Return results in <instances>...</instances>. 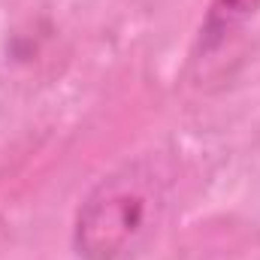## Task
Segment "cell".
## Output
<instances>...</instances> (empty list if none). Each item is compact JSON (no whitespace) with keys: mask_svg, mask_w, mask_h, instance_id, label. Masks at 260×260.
<instances>
[{"mask_svg":"<svg viewBox=\"0 0 260 260\" xmlns=\"http://www.w3.org/2000/svg\"><path fill=\"white\" fill-rule=\"evenodd\" d=\"M167 212V176L154 157H133L106 173L76 209L79 260H136Z\"/></svg>","mask_w":260,"mask_h":260,"instance_id":"1","label":"cell"},{"mask_svg":"<svg viewBox=\"0 0 260 260\" xmlns=\"http://www.w3.org/2000/svg\"><path fill=\"white\" fill-rule=\"evenodd\" d=\"M257 12L260 0H209L197 37L194 61H212V55H218L236 34H242Z\"/></svg>","mask_w":260,"mask_h":260,"instance_id":"2","label":"cell"}]
</instances>
